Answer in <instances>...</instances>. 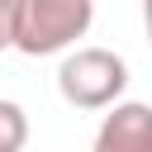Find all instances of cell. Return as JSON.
Listing matches in <instances>:
<instances>
[{
    "label": "cell",
    "mask_w": 152,
    "mask_h": 152,
    "mask_svg": "<svg viewBox=\"0 0 152 152\" xmlns=\"http://www.w3.org/2000/svg\"><path fill=\"white\" fill-rule=\"evenodd\" d=\"M90 19H95V0H19L14 48L24 57L66 52L76 38H86Z\"/></svg>",
    "instance_id": "obj_1"
},
{
    "label": "cell",
    "mask_w": 152,
    "mask_h": 152,
    "mask_svg": "<svg viewBox=\"0 0 152 152\" xmlns=\"http://www.w3.org/2000/svg\"><path fill=\"white\" fill-rule=\"evenodd\" d=\"M128 86V62L109 48H76L62 66H57V90L66 104L76 109H104L119 104Z\"/></svg>",
    "instance_id": "obj_2"
},
{
    "label": "cell",
    "mask_w": 152,
    "mask_h": 152,
    "mask_svg": "<svg viewBox=\"0 0 152 152\" xmlns=\"http://www.w3.org/2000/svg\"><path fill=\"white\" fill-rule=\"evenodd\" d=\"M90 152H152V109L142 100L114 104V114H104Z\"/></svg>",
    "instance_id": "obj_3"
},
{
    "label": "cell",
    "mask_w": 152,
    "mask_h": 152,
    "mask_svg": "<svg viewBox=\"0 0 152 152\" xmlns=\"http://www.w3.org/2000/svg\"><path fill=\"white\" fill-rule=\"evenodd\" d=\"M28 142V114L14 100H0V152H24Z\"/></svg>",
    "instance_id": "obj_4"
},
{
    "label": "cell",
    "mask_w": 152,
    "mask_h": 152,
    "mask_svg": "<svg viewBox=\"0 0 152 152\" xmlns=\"http://www.w3.org/2000/svg\"><path fill=\"white\" fill-rule=\"evenodd\" d=\"M14 19H19V0H0V52L14 48Z\"/></svg>",
    "instance_id": "obj_5"
}]
</instances>
